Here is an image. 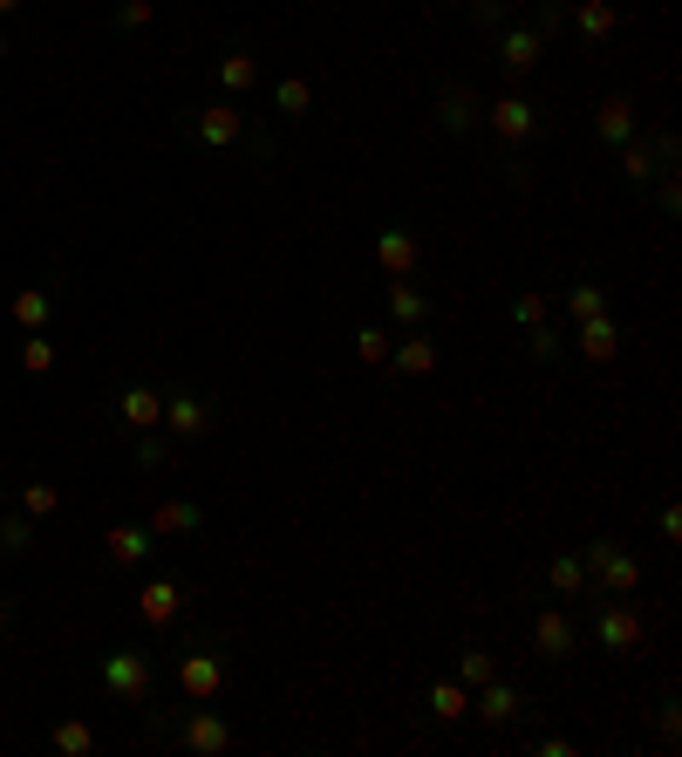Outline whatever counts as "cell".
<instances>
[{
  "instance_id": "ac0fdd59",
  "label": "cell",
  "mask_w": 682,
  "mask_h": 757,
  "mask_svg": "<svg viewBox=\"0 0 682 757\" xmlns=\"http://www.w3.org/2000/svg\"><path fill=\"white\" fill-rule=\"evenodd\" d=\"M614 171H621V191H628V198H642V191L655 185V178H662L669 164H662V157L648 151V137H642V130H635V137H628V144L614 151Z\"/></svg>"
},
{
  "instance_id": "c3c4849f",
  "label": "cell",
  "mask_w": 682,
  "mask_h": 757,
  "mask_svg": "<svg viewBox=\"0 0 682 757\" xmlns=\"http://www.w3.org/2000/svg\"><path fill=\"white\" fill-rule=\"evenodd\" d=\"M560 7H573V0H560Z\"/></svg>"
},
{
  "instance_id": "44dd1931",
  "label": "cell",
  "mask_w": 682,
  "mask_h": 757,
  "mask_svg": "<svg viewBox=\"0 0 682 757\" xmlns=\"http://www.w3.org/2000/svg\"><path fill=\"white\" fill-rule=\"evenodd\" d=\"M191 532H205V512L191 498H164L151 512V539H191Z\"/></svg>"
},
{
  "instance_id": "8fae6325",
  "label": "cell",
  "mask_w": 682,
  "mask_h": 757,
  "mask_svg": "<svg viewBox=\"0 0 682 757\" xmlns=\"http://www.w3.org/2000/svg\"><path fill=\"white\" fill-rule=\"evenodd\" d=\"M382 376L389 382H430L437 376V335H430V328H403V335L389 341Z\"/></svg>"
},
{
  "instance_id": "b9f144b4",
  "label": "cell",
  "mask_w": 682,
  "mask_h": 757,
  "mask_svg": "<svg viewBox=\"0 0 682 757\" xmlns=\"http://www.w3.org/2000/svg\"><path fill=\"white\" fill-rule=\"evenodd\" d=\"M116 21H123V28H144V21H151V0H123Z\"/></svg>"
},
{
  "instance_id": "1f68e13d",
  "label": "cell",
  "mask_w": 682,
  "mask_h": 757,
  "mask_svg": "<svg viewBox=\"0 0 682 757\" xmlns=\"http://www.w3.org/2000/svg\"><path fill=\"white\" fill-rule=\"evenodd\" d=\"M157 417H164V396L157 389H123V423L130 430H151Z\"/></svg>"
},
{
  "instance_id": "4fadbf2b",
  "label": "cell",
  "mask_w": 682,
  "mask_h": 757,
  "mask_svg": "<svg viewBox=\"0 0 682 757\" xmlns=\"http://www.w3.org/2000/svg\"><path fill=\"white\" fill-rule=\"evenodd\" d=\"M178 744H185V751H198V757H226L232 744H239V730H232L212 703H191L185 717H178Z\"/></svg>"
},
{
  "instance_id": "f1b7e54d",
  "label": "cell",
  "mask_w": 682,
  "mask_h": 757,
  "mask_svg": "<svg viewBox=\"0 0 682 757\" xmlns=\"http://www.w3.org/2000/svg\"><path fill=\"white\" fill-rule=\"evenodd\" d=\"M389 341H396L389 321H362V328H355V362H362V369H382V362H389Z\"/></svg>"
},
{
  "instance_id": "e575fe53",
  "label": "cell",
  "mask_w": 682,
  "mask_h": 757,
  "mask_svg": "<svg viewBox=\"0 0 682 757\" xmlns=\"http://www.w3.org/2000/svg\"><path fill=\"white\" fill-rule=\"evenodd\" d=\"M648 137V151L662 157V164H682V137H676V123H655V130H642Z\"/></svg>"
},
{
  "instance_id": "8d00e7d4",
  "label": "cell",
  "mask_w": 682,
  "mask_h": 757,
  "mask_svg": "<svg viewBox=\"0 0 682 757\" xmlns=\"http://www.w3.org/2000/svg\"><path fill=\"white\" fill-rule=\"evenodd\" d=\"M655 532H662V546H669V553L682 546V512H676V498H662V505H655Z\"/></svg>"
},
{
  "instance_id": "30bf717a",
  "label": "cell",
  "mask_w": 682,
  "mask_h": 757,
  "mask_svg": "<svg viewBox=\"0 0 682 757\" xmlns=\"http://www.w3.org/2000/svg\"><path fill=\"white\" fill-rule=\"evenodd\" d=\"M492 55H498V69H505V89H519V82H532V69L546 62V41L526 28V14L519 21H505L492 35Z\"/></svg>"
},
{
  "instance_id": "ab89813d",
  "label": "cell",
  "mask_w": 682,
  "mask_h": 757,
  "mask_svg": "<svg viewBox=\"0 0 682 757\" xmlns=\"http://www.w3.org/2000/svg\"><path fill=\"white\" fill-rule=\"evenodd\" d=\"M21 505H28V519H48V512H55V492H48V485H28Z\"/></svg>"
},
{
  "instance_id": "f35d334b",
  "label": "cell",
  "mask_w": 682,
  "mask_h": 757,
  "mask_svg": "<svg viewBox=\"0 0 682 757\" xmlns=\"http://www.w3.org/2000/svg\"><path fill=\"white\" fill-rule=\"evenodd\" d=\"M89 744H96V737H89V723H62V730H55V751H69V757H82Z\"/></svg>"
},
{
  "instance_id": "74e56055",
  "label": "cell",
  "mask_w": 682,
  "mask_h": 757,
  "mask_svg": "<svg viewBox=\"0 0 682 757\" xmlns=\"http://www.w3.org/2000/svg\"><path fill=\"white\" fill-rule=\"evenodd\" d=\"M655 730H662V744H676V737H682V703H676V696L655 703Z\"/></svg>"
},
{
  "instance_id": "3957f363",
  "label": "cell",
  "mask_w": 682,
  "mask_h": 757,
  "mask_svg": "<svg viewBox=\"0 0 682 757\" xmlns=\"http://www.w3.org/2000/svg\"><path fill=\"white\" fill-rule=\"evenodd\" d=\"M526 642L539 662H573V655H587V628H580V601H546V607H532V621H526Z\"/></svg>"
},
{
  "instance_id": "7bdbcfd3",
  "label": "cell",
  "mask_w": 682,
  "mask_h": 757,
  "mask_svg": "<svg viewBox=\"0 0 682 757\" xmlns=\"http://www.w3.org/2000/svg\"><path fill=\"white\" fill-rule=\"evenodd\" d=\"M28 539H35L28 519H7V526H0V546H28Z\"/></svg>"
},
{
  "instance_id": "2e32d148",
  "label": "cell",
  "mask_w": 682,
  "mask_h": 757,
  "mask_svg": "<svg viewBox=\"0 0 682 757\" xmlns=\"http://www.w3.org/2000/svg\"><path fill=\"white\" fill-rule=\"evenodd\" d=\"M567 28L580 35V48H607V41L621 35V7H614V0H573Z\"/></svg>"
},
{
  "instance_id": "f546056e",
  "label": "cell",
  "mask_w": 682,
  "mask_h": 757,
  "mask_svg": "<svg viewBox=\"0 0 682 757\" xmlns=\"http://www.w3.org/2000/svg\"><path fill=\"white\" fill-rule=\"evenodd\" d=\"M151 546H157L151 526H116V532H110V560H116V567H137V560H151Z\"/></svg>"
},
{
  "instance_id": "83f0119b",
  "label": "cell",
  "mask_w": 682,
  "mask_h": 757,
  "mask_svg": "<svg viewBox=\"0 0 682 757\" xmlns=\"http://www.w3.org/2000/svg\"><path fill=\"white\" fill-rule=\"evenodd\" d=\"M526 355H532V369H560L567 362V335L553 321H539V328H526Z\"/></svg>"
},
{
  "instance_id": "d4e9b609",
  "label": "cell",
  "mask_w": 682,
  "mask_h": 757,
  "mask_svg": "<svg viewBox=\"0 0 682 757\" xmlns=\"http://www.w3.org/2000/svg\"><path fill=\"white\" fill-rule=\"evenodd\" d=\"M594 314H614V294H607L601 280H573L567 287V321L580 328V321H594Z\"/></svg>"
},
{
  "instance_id": "d6a6232c",
  "label": "cell",
  "mask_w": 682,
  "mask_h": 757,
  "mask_svg": "<svg viewBox=\"0 0 682 757\" xmlns=\"http://www.w3.org/2000/svg\"><path fill=\"white\" fill-rule=\"evenodd\" d=\"M648 205H655L662 219H676V212H682V164H669V171L648 185Z\"/></svg>"
},
{
  "instance_id": "bcb514c9",
  "label": "cell",
  "mask_w": 682,
  "mask_h": 757,
  "mask_svg": "<svg viewBox=\"0 0 682 757\" xmlns=\"http://www.w3.org/2000/svg\"><path fill=\"white\" fill-rule=\"evenodd\" d=\"M7 614H14V607H7V601H0V628H7Z\"/></svg>"
},
{
  "instance_id": "6da1fadb",
  "label": "cell",
  "mask_w": 682,
  "mask_h": 757,
  "mask_svg": "<svg viewBox=\"0 0 682 757\" xmlns=\"http://www.w3.org/2000/svg\"><path fill=\"white\" fill-rule=\"evenodd\" d=\"M178 123H185V137L198 144V151H219V157L246 151L253 164H273V157H280V137H273V130H260V137H253V116L239 110V96H212V103H191Z\"/></svg>"
},
{
  "instance_id": "8992f818",
  "label": "cell",
  "mask_w": 682,
  "mask_h": 757,
  "mask_svg": "<svg viewBox=\"0 0 682 757\" xmlns=\"http://www.w3.org/2000/svg\"><path fill=\"white\" fill-rule=\"evenodd\" d=\"M369 260H376L382 280H417L423 273V232L410 226V219H389V226H376V239H369Z\"/></svg>"
},
{
  "instance_id": "277c9868",
  "label": "cell",
  "mask_w": 682,
  "mask_h": 757,
  "mask_svg": "<svg viewBox=\"0 0 682 757\" xmlns=\"http://www.w3.org/2000/svg\"><path fill=\"white\" fill-rule=\"evenodd\" d=\"M580 628H587V642L601 648V655H614V662H628V655H635V648H642V607L635 601H601V594H587V621H580Z\"/></svg>"
},
{
  "instance_id": "5b68a950",
  "label": "cell",
  "mask_w": 682,
  "mask_h": 757,
  "mask_svg": "<svg viewBox=\"0 0 682 757\" xmlns=\"http://www.w3.org/2000/svg\"><path fill=\"white\" fill-rule=\"evenodd\" d=\"M485 130H492L498 151H532V137L546 130V116L532 103L526 89H498L492 103H485Z\"/></svg>"
},
{
  "instance_id": "7a4b0ae2",
  "label": "cell",
  "mask_w": 682,
  "mask_h": 757,
  "mask_svg": "<svg viewBox=\"0 0 682 757\" xmlns=\"http://www.w3.org/2000/svg\"><path fill=\"white\" fill-rule=\"evenodd\" d=\"M580 567H587V594H601V601H635L642 580H648L642 553H628L614 532H594V539L580 546ZM587 594H580V601H587Z\"/></svg>"
},
{
  "instance_id": "d590c367",
  "label": "cell",
  "mask_w": 682,
  "mask_h": 757,
  "mask_svg": "<svg viewBox=\"0 0 682 757\" xmlns=\"http://www.w3.org/2000/svg\"><path fill=\"white\" fill-rule=\"evenodd\" d=\"M48 314H55V301H48V294H35V287H28V294L14 301V321H21V328H41Z\"/></svg>"
},
{
  "instance_id": "9c48e42d",
  "label": "cell",
  "mask_w": 682,
  "mask_h": 757,
  "mask_svg": "<svg viewBox=\"0 0 682 757\" xmlns=\"http://www.w3.org/2000/svg\"><path fill=\"white\" fill-rule=\"evenodd\" d=\"M226 676H232L226 642H198V648H185V662H178V689H185L191 703H219Z\"/></svg>"
},
{
  "instance_id": "5bb4252c",
  "label": "cell",
  "mask_w": 682,
  "mask_h": 757,
  "mask_svg": "<svg viewBox=\"0 0 682 757\" xmlns=\"http://www.w3.org/2000/svg\"><path fill=\"white\" fill-rule=\"evenodd\" d=\"M635 130H642V103H635L628 89H607L601 110H594V144L614 157L621 144H628V137H635Z\"/></svg>"
},
{
  "instance_id": "f6af8a7d",
  "label": "cell",
  "mask_w": 682,
  "mask_h": 757,
  "mask_svg": "<svg viewBox=\"0 0 682 757\" xmlns=\"http://www.w3.org/2000/svg\"><path fill=\"white\" fill-rule=\"evenodd\" d=\"M14 7H21V0H0V14H14Z\"/></svg>"
},
{
  "instance_id": "52a82bcc",
  "label": "cell",
  "mask_w": 682,
  "mask_h": 757,
  "mask_svg": "<svg viewBox=\"0 0 682 757\" xmlns=\"http://www.w3.org/2000/svg\"><path fill=\"white\" fill-rule=\"evenodd\" d=\"M471 710H478V723H485V730H512V723L532 717V689L519 676H505V669H498L492 682H478V689H471Z\"/></svg>"
},
{
  "instance_id": "cb8c5ba5",
  "label": "cell",
  "mask_w": 682,
  "mask_h": 757,
  "mask_svg": "<svg viewBox=\"0 0 682 757\" xmlns=\"http://www.w3.org/2000/svg\"><path fill=\"white\" fill-rule=\"evenodd\" d=\"M457 7H464V21H471L478 35L492 41L505 21H519V7H526V0H457Z\"/></svg>"
},
{
  "instance_id": "d6986e66",
  "label": "cell",
  "mask_w": 682,
  "mask_h": 757,
  "mask_svg": "<svg viewBox=\"0 0 682 757\" xmlns=\"http://www.w3.org/2000/svg\"><path fill=\"white\" fill-rule=\"evenodd\" d=\"M212 417H219V410H212L198 389H171V396H164V423H171V437H205Z\"/></svg>"
},
{
  "instance_id": "9a60e30c",
  "label": "cell",
  "mask_w": 682,
  "mask_h": 757,
  "mask_svg": "<svg viewBox=\"0 0 682 757\" xmlns=\"http://www.w3.org/2000/svg\"><path fill=\"white\" fill-rule=\"evenodd\" d=\"M382 307H389V328L403 335V328H430L437 321V301H430V287L423 280H382Z\"/></svg>"
},
{
  "instance_id": "60d3db41",
  "label": "cell",
  "mask_w": 682,
  "mask_h": 757,
  "mask_svg": "<svg viewBox=\"0 0 682 757\" xmlns=\"http://www.w3.org/2000/svg\"><path fill=\"white\" fill-rule=\"evenodd\" d=\"M21 362H28L35 376H48V369H55V348H48V341H28V348H21Z\"/></svg>"
},
{
  "instance_id": "603a6c76",
  "label": "cell",
  "mask_w": 682,
  "mask_h": 757,
  "mask_svg": "<svg viewBox=\"0 0 682 757\" xmlns=\"http://www.w3.org/2000/svg\"><path fill=\"white\" fill-rule=\"evenodd\" d=\"M423 696H430V717H437V723H464V717H471V689H464L457 676H437Z\"/></svg>"
},
{
  "instance_id": "4dcf8cb0",
  "label": "cell",
  "mask_w": 682,
  "mask_h": 757,
  "mask_svg": "<svg viewBox=\"0 0 682 757\" xmlns=\"http://www.w3.org/2000/svg\"><path fill=\"white\" fill-rule=\"evenodd\" d=\"M451 676L464 682V689H478V682L498 676V655H492V648H478V642H464V648H457V669H451Z\"/></svg>"
},
{
  "instance_id": "836d02e7",
  "label": "cell",
  "mask_w": 682,
  "mask_h": 757,
  "mask_svg": "<svg viewBox=\"0 0 682 757\" xmlns=\"http://www.w3.org/2000/svg\"><path fill=\"white\" fill-rule=\"evenodd\" d=\"M512 321H519V328H539V321H553V301H546V294H512Z\"/></svg>"
},
{
  "instance_id": "484cf974",
  "label": "cell",
  "mask_w": 682,
  "mask_h": 757,
  "mask_svg": "<svg viewBox=\"0 0 682 757\" xmlns=\"http://www.w3.org/2000/svg\"><path fill=\"white\" fill-rule=\"evenodd\" d=\"M137 607H144V621H151V628H164V621H171V614L185 607V580H151Z\"/></svg>"
},
{
  "instance_id": "ee69618b",
  "label": "cell",
  "mask_w": 682,
  "mask_h": 757,
  "mask_svg": "<svg viewBox=\"0 0 682 757\" xmlns=\"http://www.w3.org/2000/svg\"><path fill=\"white\" fill-rule=\"evenodd\" d=\"M532 751H539V757H573V751H580V744H573V737H539Z\"/></svg>"
},
{
  "instance_id": "7dc6e473",
  "label": "cell",
  "mask_w": 682,
  "mask_h": 757,
  "mask_svg": "<svg viewBox=\"0 0 682 757\" xmlns=\"http://www.w3.org/2000/svg\"><path fill=\"white\" fill-rule=\"evenodd\" d=\"M0 62H7V41H0Z\"/></svg>"
},
{
  "instance_id": "7402d4cb",
  "label": "cell",
  "mask_w": 682,
  "mask_h": 757,
  "mask_svg": "<svg viewBox=\"0 0 682 757\" xmlns=\"http://www.w3.org/2000/svg\"><path fill=\"white\" fill-rule=\"evenodd\" d=\"M546 594H553V601H580V594H587L580 553H553V560H546Z\"/></svg>"
},
{
  "instance_id": "ffe728a7",
  "label": "cell",
  "mask_w": 682,
  "mask_h": 757,
  "mask_svg": "<svg viewBox=\"0 0 682 757\" xmlns=\"http://www.w3.org/2000/svg\"><path fill=\"white\" fill-rule=\"evenodd\" d=\"M219 89H226V96H253V89H260V48L232 41L226 55H219Z\"/></svg>"
},
{
  "instance_id": "e0dca14e",
  "label": "cell",
  "mask_w": 682,
  "mask_h": 757,
  "mask_svg": "<svg viewBox=\"0 0 682 757\" xmlns=\"http://www.w3.org/2000/svg\"><path fill=\"white\" fill-rule=\"evenodd\" d=\"M567 348L587 362V369H607V362L621 355V321H614V314H594V321H580V328H573Z\"/></svg>"
},
{
  "instance_id": "7c38bea8",
  "label": "cell",
  "mask_w": 682,
  "mask_h": 757,
  "mask_svg": "<svg viewBox=\"0 0 682 757\" xmlns=\"http://www.w3.org/2000/svg\"><path fill=\"white\" fill-rule=\"evenodd\" d=\"M103 689H110L116 703H151V655L144 648H110L103 655Z\"/></svg>"
},
{
  "instance_id": "4316f807",
  "label": "cell",
  "mask_w": 682,
  "mask_h": 757,
  "mask_svg": "<svg viewBox=\"0 0 682 757\" xmlns=\"http://www.w3.org/2000/svg\"><path fill=\"white\" fill-rule=\"evenodd\" d=\"M307 110H314V76H280L273 82V116L294 123V116H307Z\"/></svg>"
},
{
  "instance_id": "ba28073f",
  "label": "cell",
  "mask_w": 682,
  "mask_h": 757,
  "mask_svg": "<svg viewBox=\"0 0 682 757\" xmlns=\"http://www.w3.org/2000/svg\"><path fill=\"white\" fill-rule=\"evenodd\" d=\"M430 123L444 130V137H478V123H485V96L471 89V82H457V76H444L437 82V96H430Z\"/></svg>"
}]
</instances>
